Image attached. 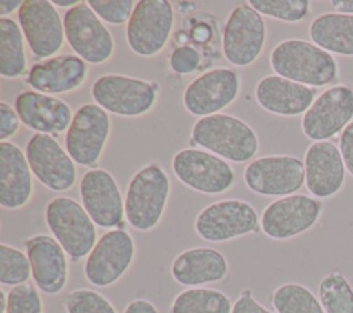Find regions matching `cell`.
Here are the masks:
<instances>
[{"mask_svg": "<svg viewBox=\"0 0 353 313\" xmlns=\"http://www.w3.org/2000/svg\"><path fill=\"white\" fill-rule=\"evenodd\" d=\"M270 68L281 77L307 87H324L338 76L332 54L302 39H287L273 47Z\"/></svg>", "mask_w": 353, "mask_h": 313, "instance_id": "cell-1", "label": "cell"}, {"mask_svg": "<svg viewBox=\"0 0 353 313\" xmlns=\"http://www.w3.org/2000/svg\"><path fill=\"white\" fill-rule=\"evenodd\" d=\"M190 137L199 148L233 163L251 161L259 149L254 128L228 113L197 119Z\"/></svg>", "mask_w": 353, "mask_h": 313, "instance_id": "cell-2", "label": "cell"}, {"mask_svg": "<svg viewBox=\"0 0 353 313\" xmlns=\"http://www.w3.org/2000/svg\"><path fill=\"white\" fill-rule=\"evenodd\" d=\"M171 193L165 170L157 163L139 168L130 179L124 196L128 225L138 232H149L161 221Z\"/></svg>", "mask_w": 353, "mask_h": 313, "instance_id": "cell-3", "label": "cell"}, {"mask_svg": "<svg viewBox=\"0 0 353 313\" xmlns=\"http://www.w3.org/2000/svg\"><path fill=\"white\" fill-rule=\"evenodd\" d=\"M47 228L72 261H80L97 244V225L84 207L69 196L51 199L44 211Z\"/></svg>", "mask_w": 353, "mask_h": 313, "instance_id": "cell-4", "label": "cell"}, {"mask_svg": "<svg viewBox=\"0 0 353 313\" xmlns=\"http://www.w3.org/2000/svg\"><path fill=\"white\" fill-rule=\"evenodd\" d=\"M157 84L145 79L109 73L94 80L91 97L108 113L139 117L149 113L157 101Z\"/></svg>", "mask_w": 353, "mask_h": 313, "instance_id": "cell-5", "label": "cell"}, {"mask_svg": "<svg viewBox=\"0 0 353 313\" xmlns=\"http://www.w3.org/2000/svg\"><path fill=\"white\" fill-rule=\"evenodd\" d=\"M171 168L179 182L204 194L225 193L236 182L232 165L204 149L185 148L178 150L171 160Z\"/></svg>", "mask_w": 353, "mask_h": 313, "instance_id": "cell-6", "label": "cell"}, {"mask_svg": "<svg viewBox=\"0 0 353 313\" xmlns=\"http://www.w3.org/2000/svg\"><path fill=\"white\" fill-rule=\"evenodd\" d=\"M63 28L68 44L84 62L101 65L112 58L113 36L87 1H80L65 12Z\"/></svg>", "mask_w": 353, "mask_h": 313, "instance_id": "cell-7", "label": "cell"}, {"mask_svg": "<svg viewBox=\"0 0 353 313\" xmlns=\"http://www.w3.org/2000/svg\"><path fill=\"white\" fill-rule=\"evenodd\" d=\"M259 226L256 210L244 200L225 199L205 205L194 219L197 236L210 243H223L255 233Z\"/></svg>", "mask_w": 353, "mask_h": 313, "instance_id": "cell-8", "label": "cell"}, {"mask_svg": "<svg viewBox=\"0 0 353 313\" xmlns=\"http://www.w3.org/2000/svg\"><path fill=\"white\" fill-rule=\"evenodd\" d=\"M172 26L174 8L170 1L139 0L127 22V44L139 57H154L167 46Z\"/></svg>", "mask_w": 353, "mask_h": 313, "instance_id": "cell-9", "label": "cell"}, {"mask_svg": "<svg viewBox=\"0 0 353 313\" xmlns=\"http://www.w3.org/2000/svg\"><path fill=\"white\" fill-rule=\"evenodd\" d=\"M245 186L268 197H285L298 192L305 183V164L290 154H270L250 161L243 174Z\"/></svg>", "mask_w": 353, "mask_h": 313, "instance_id": "cell-10", "label": "cell"}, {"mask_svg": "<svg viewBox=\"0 0 353 313\" xmlns=\"http://www.w3.org/2000/svg\"><path fill=\"white\" fill-rule=\"evenodd\" d=\"M134 258L135 243L131 234L123 228L110 229L98 239L85 258L84 276L94 287H109L125 274Z\"/></svg>", "mask_w": 353, "mask_h": 313, "instance_id": "cell-11", "label": "cell"}, {"mask_svg": "<svg viewBox=\"0 0 353 313\" xmlns=\"http://www.w3.org/2000/svg\"><path fill=\"white\" fill-rule=\"evenodd\" d=\"M265 40V21L248 3L236 6L229 12L222 36V51L229 63L237 68L252 65L259 58Z\"/></svg>", "mask_w": 353, "mask_h": 313, "instance_id": "cell-12", "label": "cell"}, {"mask_svg": "<svg viewBox=\"0 0 353 313\" xmlns=\"http://www.w3.org/2000/svg\"><path fill=\"white\" fill-rule=\"evenodd\" d=\"M109 134V113L97 103H84L73 113L65 137V149L76 164L94 167L105 150Z\"/></svg>", "mask_w": 353, "mask_h": 313, "instance_id": "cell-13", "label": "cell"}, {"mask_svg": "<svg viewBox=\"0 0 353 313\" xmlns=\"http://www.w3.org/2000/svg\"><path fill=\"white\" fill-rule=\"evenodd\" d=\"M323 212V204L307 194H291L269 203L261 216L259 226L272 240H288L312 229Z\"/></svg>", "mask_w": 353, "mask_h": 313, "instance_id": "cell-14", "label": "cell"}, {"mask_svg": "<svg viewBox=\"0 0 353 313\" xmlns=\"http://www.w3.org/2000/svg\"><path fill=\"white\" fill-rule=\"evenodd\" d=\"M240 92V77L230 68H214L193 79L183 91L182 103L188 113L207 117L222 113L236 101Z\"/></svg>", "mask_w": 353, "mask_h": 313, "instance_id": "cell-15", "label": "cell"}, {"mask_svg": "<svg viewBox=\"0 0 353 313\" xmlns=\"http://www.w3.org/2000/svg\"><path fill=\"white\" fill-rule=\"evenodd\" d=\"M353 88L338 84L323 91L305 112L301 128L306 138L320 142L335 137L353 120Z\"/></svg>", "mask_w": 353, "mask_h": 313, "instance_id": "cell-16", "label": "cell"}, {"mask_svg": "<svg viewBox=\"0 0 353 313\" xmlns=\"http://www.w3.org/2000/svg\"><path fill=\"white\" fill-rule=\"evenodd\" d=\"M25 154L33 175L50 190L66 192L76 183V163L52 135L33 134Z\"/></svg>", "mask_w": 353, "mask_h": 313, "instance_id": "cell-17", "label": "cell"}, {"mask_svg": "<svg viewBox=\"0 0 353 313\" xmlns=\"http://www.w3.org/2000/svg\"><path fill=\"white\" fill-rule=\"evenodd\" d=\"M18 23L36 58L48 59L62 48L65 40L63 19L52 1L25 0L18 10Z\"/></svg>", "mask_w": 353, "mask_h": 313, "instance_id": "cell-18", "label": "cell"}, {"mask_svg": "<svg viewBox=\"0 0 353 313\" xmlns=\"http://www.w3.org/2000/svg\"><path fill=\"white\" fill-rule=\"evenodd\" d=\"M81 205L103 229H113L125 218L124 200L114 176L105 168H91L83 174L79 183Z\"/></svg>", "mask_w": 353, "mask_h": 313, "instance_id": "cell-19", "label": "cell"}, {"mask_svg": "<svg viewBox=\"0 0 353 313\" xmlns=\"http://www.w3.org/2000/svg\"><path fill=\"white\" fill-rule=\"evenodd\" d=\"M34 285L46 295L61 294L69 276L68 254L54 236L39 233L25 241Z\"/></svg>", "mask_w": 353, "mask_h": 313, "instance_id": "cell-20", "label": "cell"}, {"mask_svg": "<svg viewBox=\"0 0 353 313\" xmlns=\"http://www.w3.org/2000/svg\"><path fill=\"white\" fill-rule=\"evenodd\" d=\"M14 109L22 124L39 134L52 135L68 131L73 119V112L65 101L34 90L18 92Z\"/></svg>", "mask_w": 353, "mask_h": 313, "instance_id": "cell-21", "label": "cell"}, {"mask_svg": "<svg viewBox=\"0 0 353 313\" xmlns=\"http://www.w3.org/2000/svg\"><path fill=\"white\" fill-rule=\"evenodd\" d=\"M305 185L319 199L336 194L345 182V163L339 148L330 141L313 142L305 153Z\"/></svg>", "mask_w": 353, "mask_h": 313, "instance_id": "cell-22", "label": "cell"}, {"mask_svg": "<svg viewBox=\"0 0 353 313\" xmlns=\"http://www.w3.org/2000/svg\"><path fill=\"white\" fill-rule=\"evenodd\" d=\"M87 79V62L72 54L55 55L34 63L28 72V84L37 92L55 95L80 88Z\"/></svg>", "mask_w": 353, "mask_h": 313, "instance_id": "cell-23", "label": "cell"}, {"mask_svg": "<svg viewBox=\"0 0 353 313\" xmlns=\"http://www.w3.org/2000/svg\"><path fill=\"white\" fill-rule=\"evenodd\" d=\"M254 94L255 101L263 110L285 117L305 114L316 99V91L312 87L279 74L262 77L256 83Z\"/></svg>", "mask_w": 353, "mask_h": 313, "instance_id": "cell-24", "label": "cell"}, {"mask_svg": "<svg viewBox=\"0 0 353 313\" xmlns=\"http://www.w3.org/2000/svg\"><path fill=\"white\" fill-rule=\"evenodd\" d=\"M25 152L14 142H0V204L6 210L26 205L33 194V176Z\"/></svg>", "mask_w": 353, "mask_h": 313, "instance_id": "cell-25", "label": "cell"}, {"mask_svg": "<svg viewBox=\"0 0 353 313\" xmlns=\"http://www.w3.org/2000/svg\"><path fill=\"white\" fill-rule=\"evenodd\" d=\"M228 273L229 263L225 255L212 247L183 250L171 262L172 279L188 288L222 281Z\"/></svg>", "mask_w": 353, "mask_h": 313, "instance_id": "cell-26", "label": "cell"}, {"mask_svg": "<svg viewBox=\"0 0 353 313\" xmlns=\"http://www.w3.org/2000/svg\"><path fill=\"white\" fill-rule=\"evenodd\" d=\"M312 41L327 52L353 57V15L325 12L309 26Z\"/></svg>", "mask_w": 353, "mask_h": 313, "instance_id": "cell-27", "label": "cell"}, {"mask_svg": "<svg viewBox=\"0 0 353 313\" xmlns=\"http://www.w3.org/2000/svg\"><path fill=\"white\" fill-rule=\"evenodd\" d=\"M22 29L12 18H0V74L18 79L25 74L28 59Z\"/></svg>", "mask_w": 353, "mask_h": 313, "instance_id": "cell-28", "label": "cell"}, {"mask_svg": "<svg viewBox=\"0 0 353 313\" xmlns=\"http://www.w3.org/2000/svg\"><path fill=\"white\" fill-rule=\"evenodd\" d=\"M230 298L216 288L193 287L176 294L170 313H232Z\"/></svg>", "mask_w": 353, "mask_h": 313, "instance_id": "cell-29", "label": "cell"}, {"mask_svg": "<svg viewBox=\"0 0 353 313\" xmlns=\"http://www.w3.org/2000/svg\"><path fill=\"white\" fill-rule=\"evenodd\" d=\"M270 302L277 313H325L320 299L299 283L279 285L273 291Z\"/></svg>", "mask_w": 353, "mask_h": 313, "instance_id": "cell-30", "label": "cell"}, {"mask_svg": "<svg viewBox=\"0 0 353 313\" xmlns=\"http://www.w3.org/2000/svg\"><path fill=\"white\" fill-rule=\"evenodd\" d=\"M319 299L325 313H353V287L339 270L320 280Z\"/></svg>", "mask_w": 353, "mask_h": 313, "instance_id": "cell-31", "label": "cell"}, {"mask_svg": "<svg viewBox=\"0 0 353 313\" xmlns=\"http://www.w3.org/2000/svg\"><path fill=\"white\" fill-rule=\"evenodd\" d=\"M32 276L29 258L19 248L0 244V283L3 285L17 287L28 283Z\"/></svg>", "mask_w": 353, "mask_h": 313, "instance_id": "cell-32", "label": "cell"}, {"mask_svg": "<svg viewBox=\"0 0 353 313\" xmlns=\"http://www.w3.org/2000/svg\"><path fill=\"white\" fill-rule=\"evenodd\" d=\"M261 15L283 22H301L310 11L307 0H250L247 1Z\"/></svg>", "mask_w": 353, "mask_h": 313, "instance_id": "cell-33", "label": "cell"}, {"mask_svg": "<svg viewBox=\"0 0 353 313\" xmlns=\"http://www.w3.org/2000/svg\"><path fill=\"white\" fill-rule=\"evenodd\" d=\"M66 313H117L110 301L91 288H77L65 298Z\"/></svg>", "mask_w": 353, "mask_h": 313, "instance_id": "cell-34", "label": "cell"}, {"mask_svg": "<svg viewBox=\"0 0 353 313\" xmlns=\"http://www.w3.org/2000/svg\"><path fill=\"white\" fill-rule=\"evenodd\" d=\"M6 313H44L39 288L30 283L12 287L7 294Z\"/></svg>", "mask_w": 353, "mask_h": 313, "instance_id": "cell-35", "label": "cell"}, {"mask_svg": "<svg viewBox=\"0 0 353 313\" xmlns=\"http://www.w3.org/2000/svg\"><path fill=\"white\" fill-rule=\"evenodd\" d=\"M87 3L103 22L110 25L128 22L137 4L132 0H88Z\"/></svg>", "mask_w": 353, "mask_h": 313, "instance_id": "cell-36", "label": "cell"}, {"mask_svg": "<svg viewBox=\"0 0 353 313\" xmlns=\"http://www.w3.org/2000/svg\"><path fill=\"white\" fill-rule=\"evenodd\" d=\"M200 59V52L194 47L185 44L172 50L168 62L172 72L185 76L197 70Z\"/></svg>", "mask_w": 353, "mask_h": 313, "instance_id": "cell-37", "label": "cell"}, {"mask_svg": "<svg viewBox=\"0 0 353 313\" xmlns=\"http://www.w3.org/2000/svg\"><path fill=\"white\" fill-rule=\"evenodd\" d=\"M19 116L15 109L7 102H0V139L7 141L19 130Z\"/></svg>", "mask_w": 353, "mask_h": 313, "instance_id": "cell-38", "label": "cell"}, {"mask_svg": "<svg viewBox=\"0 0 353 313\" xmlns=\"http://www.w3.org/2000/svg\"><path fill=\"white\" fill-rule=\"evenodd\" d=\"M232 313H273L262 306L251 294L250 290L240 292L239 298L233 302Z\"/></svg>", "mask_w": 353, "mask_h": 313, "instance_id": "cell-39", "label": "cell"}, {"mask_svg": "<svg viewBox=\"0 0 353 313\" xmlns=\"http://www.w3.org/2000/svg\"><path fill=\"white\" fill-rule=\"evenodd\" d=\"M339 152L345 167L353 176V121L347 124L339 135Z\"/></svg>", "mask_w": 353, "mask_h": 313, "instance_id": "cell-40", "label": "cell"}, {"mask_svg": "<svg viewBox=\"0 0 353 313\" xmlns=\"http://www.w3.org/2000/svg\"><path fill=\"white\" fill-rule=\"evenodd\" d=\"M123 313H159V309L150 301L137 298L127 303Z\"/></svg>", "mask_w": 353, "mask_h": 313, "instance_id": "cell-41", "label": "cell"}, {"mask_svg": "<svg viewBox=\"0 0 353 313\" xmlns=\"http://www.w3.org/2000/svg\"><path fill=\"white\" fill-rule=\"evenodd\" d=\"M22 3L21 0H0V17L7 18V15L21 8Z\"/></svg>", "mask_w": 353, "mask_h": 313, "instance_id": "cell-42", "label": "cell"}, {"mask_svg": "<svg viewBox=\"0 0 353 313\" xmlns=\"http://www.w3.org/2000/svg\"><path fill=\"white\" fill-rule=\"evenodd\" d=\"M331 6L339 14L353 15V0H331Z\"/></svg>", "mask_w": 353, "mask_h": 313, "instance_id": "cell-43", "label": "cell"}, {"mask_svg": "<svg viewBox=\"0 0 353 313\" xmlns=\"http://www.w3.org/2000/svg\"><path fill=\"white\" fill-rule=\"evenodd\" d=\"M207 37H208V29L204 26V28H196L194 29V32H193V39L196 40V41H205L207 40Z\"/></svg>", "mask_w": 353, "mask_h": 313, "instance_id": "cell-44", "label": "cell"}, {"mask_svg": "<svg viewBox=\"0 0 353 313\" xmlns=\"http://www.w3.org/2000/svg\"><path fill=\"white\" fill-rule=\"evenodd\" d=\"M79 3H80V0H54V1H52L54 6L62 7V8H66V7H68V10L72 8V7H74V6H77Z\"/></svg>", "mask_w": 353, "mask_h": 313, "instance_id": "cell-45", "label": "cell"}, {"mask_svg": "<svg viewBox=\"0 0 353 313\" xmlns=\"http://www.w3.org/2000/svg\"><path fill=\"white\" fill-rule=\"evenodd\" d=\"M7 309V294L0 290V313H6Z\"/></svg>", "mask_w": 353, "mask_h": 313, "instance_id": "cell-46", "label": "cell"}]
</instances>
